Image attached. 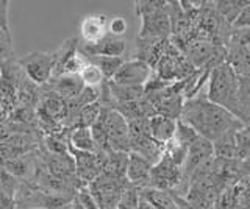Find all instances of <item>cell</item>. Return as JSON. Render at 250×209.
Returning <instances> with one entry per match:
<instances>
[{
    "instance_id": "obj_1",
    "label": "cell",
    "mask_w": 250,
    "mask_h": 209,
    "mask_svg": "<svg viewBox=\"0 0 250 209\" xmlns=\"http://www.w3.org/2000/svg\"><path fill=\"white\" fill-rule=\"evenodd\" d=\"M180 122L189 125L199 136L211 142H214L216 139L229 131L244 127V123L234 117L231 113L209 102L205 94H199L194 98L185 100Z\"/></svg>"
},
{
    "instance_id": "obj_2",
    "label": "cell",
    "mask_w": 250,
    "mask_h": 209,
    "mask_svg": "<svg viewBox=\"0 0 250 209\" xmlns=\"http://www.w3.org/2000/svg\"><path fill=\"white\" fill-rule=\"evenodd\" d=\"M207 98L214 105L222 106L241 120V103H239V76L234 69L227 63H222L213 69L208 78Z\"/></svg>"
},
{
    "instance_id": "obj_3",
    "label": "cell",
    "mask_w": 250,
    "mask_h": 209,
    "mask_svg": "<svg viewBox=\"0 0 250 209\" xmlns=\"http://www.w3.org/2000/svg\"><path fill=\"white\" fill-rule=\"evenodd\" d=\"M135 14L141 18L139 38L169 39L172 33L169 2L166 0H136Z\"/></svg>"
},
{
    "instance_id": "obj_4",
    "label": "cell",
    "mask_w": 250,
    "mask_h": 209,
    "mask_svg": "<svg viewBox=\"0 0 250 209\" xmlns=\"http://www.w3.org/2000/svg\"><path fill=\"white\" fill-rule=\"evenodd\" d=\"M147 188L172 190L177 195H180L183 188V167L172 162L169 158L163 156L152 167L150 181H148Z\"/></svg>"
},
{
    "instance_id": "obj_5",
    "label": "cell",
    "mask_w": 250,
    "mask_h": 209,
    "mask_svg": "<svg viewBox=\"0 0 250 209\" xmlns=\"http://www.w3.org/2000/svg\"><path fill=\"white\" fill-rule=\"evenodd\" d=\"M18 63L27 78L36 86H45L53 76V53L47 52H31L23 58L18 59Z\"/></svg>"
},
{
    "instance_id": "obj_6",
    "label": "cell",
    "mask_w": 250,
    "mask_h": 209,
    "mask_svg": "<svg viewBox=\"0 0 250 209\" xmlns=\"http://www.w3.org/2000/svg\"><path fill=\"white\" fill-rule=\"evenodd\" d=\"M153 69L147 63L131 58L128 61H124L121 69L109 81L119 84V86H144L150 78Z\"/></svg>"
},
{
    "instance_id": "obj_7",
    "label": "cell",
    "mask_w": 250,
    "mask_h": 209,
    "mask_svg": "<svg viewBox=\"0 0 250 209\" xmlns=\"http://www.w3.org/2000/svg\"><path fill=\"white\" fill-rule=\"evenodd\" d=\"M106 131H108V149L109 150L130 153L128 122L116 110H108Z\"/></svg>"
},
{
    "instance_id": "obj_8",
    "label": "cell",
    "mask_w": 250,
    "mask_h": 209,
    "mask_svg": "<svg viewBox=\"0 0 250 209\" xmlns=\"http://www.w3.org/2000/svg\"><path fill=\"white\" fill-rule=\"evenodd\" d=\"M78 49L86 58L92 57H117L122 58V55L127 50V42L124 38H116L113 35H106L104 39L96 44H78Z\"/></svg>"
},
{
    "instance_id": "obj_9",
    "label": "cell",
    "mask_w": 250,
    "mask_h": 209,
    "mask_svg": "<svg viewBox=\"0 0 250 209\" xmlns=\"http://www.w3.org/2000/svg\"><path fill=\"white\" fill-rule=\"evenodd\" d=\"M169 39H155V38H136L135 52H133V59L144 61L152 69L158 64L163 53L166 52Z\"/></svg>"
},
{
    "instance_id": "obj_10",
    "label": "cell",
    "mask_w": 250,
    "mask_h": 209,
    "mask_svg": "<svg viewBox=\"0 0 250 209\" xmlns=\"http://www.w3.org/2000/svg\"><path fill=\"white\" fill-rule=\"evenodd\" d=\"M44 88L47 89V92H52L57 97L69 102V100H74L82 94L84 84L80 75H62L58 78H52Z\"/></svg>"
},
{
    "instance_id": "obj_11",
    "label": "cell",
    "mask_w": 250,
    "mask_h": 209,
    "mask_svg": "<svg viewBox=\"0 0 250 209\" xmlns=\"http://www.w3.org/2000/svg\"><path fill=\"white\" fill-rule=\"evenodd\" d=\"M80 35L84 44H96L108 35V16L89 14L80 24Z\"/></svg>"
},
{
    "instance_id": "obj_12",
    "label": "cell",
    "mask_w": 250,
    "mask_h": 209,
    "mask_svg": "<svg viewBox=\"0 0 250 209\" xmlns=\"http://www.w3.org/2000/svg\"><path fill=\"white\" fill-rule=\"evenodd\" d=\"M152 164L146 158L136 153H128V166H127V180L131 186L143 189L148 186L150 181Z\"/></svg>"
},
{
    "instance_id": "obj_13",
    "label": "cell",
    "mask_w": 250,
    "mask_h": 209,
    "mask_svg": "<svg viewBox=\"0 0 250 209\" xmlns=\"http://www.w3.org/2000/svg\"><path fill=\"white\" fill-rule=\"evenodd\" d=\"M139 197L148 201L155 209H180V195L172 190L143 188L139 189Z\"/></svg>"
},
{
    "instance_id": "obj_14",
    "label": "cell",
    "mask_w": 250,
    "mask_h": 209,
    "mask_svg": "<svg viewBox=\"0 0 250 209\" xmlns=\"http://www.w3.org/2000/svg\"><path fill=\"white\" fill-rule=\"evenodd\" d=\"M178 120L166 117V115L155 114L153 117L148 120V128H150V136L160 144H167L172 137L175 136Z\"/></svg>"
},
{
    "instance_id": "obj_15",
    "label": "cell",
    "mask_w": 250,
    "mask_h": 209,
    "mask_svg": "<svg viewBox=\"0 0 250 209\" xmlns=\"http://www.w3.org/2000/svg\"><path fill=\"white\" fill-rule=\"evenodd\" d=\"M113 110H116L119 114H122L124 119L127 122L141 120V119H152L153 115L156 114L155 108L148 103L146 98L136 100V102H130V103L116 105Z\"/></svg>"
},
{
    "instance_id": "obj_16",
    "label": "cell",
    "mask_w": 250,
    "mask_h": 209,
    "mask_svg": "<svg viewBox=\"0 0 250 209\" xmlns=\"http://www.w3.org/2000/svg\"><path fill=\"white\" fill-rule=\"evenodd\" d=\"M127 166H128V153L125 152H106L104 172L116 178H127Z\"/></svg>"
},
{
    "instance_id": "obj_17",
    "label": "cell",
    "mask_w": 250,
    "mask_h": 209,
    "mask_svg": "<svg viewBox=\"0 0 250 209\" xmlns=\"http://www.w3.org/2000/svg\"><path fill=\"white\" fill-rule=\"evenodd\" d=\"M236 131L238 130L229 131L213 142L214 158L236 159Z\"/></svg>"
},
{
    "instance_id": "obj_18",
    "label": "cell",
    "mask_w": 250,
    "mask_h": 209,
    "mask_svg": "<svg viewBox=\"0 0 250 209\" xmlns=\"http://www.w3.org/2000/svg\"><path fill=\"white\" fill-rule=\"evenodd\" d=\"M69 147H72L74 150L78 152L97 153V147L92 139L91 128H74L69 134Z\"/></svg>"
},
{
    "instance_id": "obj_19",
    "label": "cell",
    "mask_w": 250,
    "mask_h": 209,
    "mask_svg": "<svg viewBox=\"0 0 250 209\" xmlns=\"http://www.w3.org/2000/svg\"><path fill=\"white\" fill-rule=\"evenodd\" d=\"M249 2L250 0H217L214 2V8L230 25H233Z\"/></svg>"
},
{
    "instance_id": "obj_20",
    "label": "cell",
    "mask_w": 250,
    "mask_h": 209,
    "mask_svg": "<svg viewBox=\"0 0 250 209\" xmlns=\"http://www.w3.org/2000/svg\"><path fill=\"white\" fill-rule=\"evenodd\" d=\"M88 61L100 69L106 81L113 80L116 72L119 71L121 66L124 64V58H117V57H92V58H88Z\"/></svg>"
},
{
    "instance_id": "obj_21",
    "label": "cell",
    "mask_w": 250,
    "mask_h": 209,
    "mask_svg": "<svg viewBox=\"0 0 250 209\" xmlns=\"http://www.w3.org/2000/svg\"><path fill=\"white\" fill-rule=\"evenodd\" d=\"M102 110H104V106L100 105V102H94L88 106H84L77 115L74 128H91L100 117Z\"/></svg>"
},
{
    "instance_id": "obj_22",
    "label": "cell",
    "mask_w": 250,
    "mask_h": 209,
    "mask_svg": "<svg viewBox=\"0 0 250 209\" xmlns=\"http://www.w3.org/2000/svg\"><path fill=\"white\" fill-rule=\"evenodd\" d=\"M80 78H82V81L86 88H100L102 84L106 81L100 69L97 66L91 64V63H88V66L82 71Z\"/></svg>"
},
{
    "instance_id": "obj_23",
    "label": "cell",
    "mask_w": 250,
    "mask_h": 209,
    "mask_svg": "<svg viewBox=\"0 0 250 209\" xmlns=\"http://www.w3.org/2000/svg\"><path fill=\"white\" fill-rule=\"evenodd\" d=\"M14 49H13V38L10 30L0 28V67L6 63L14 61Z\"/></svg>"
},
{
    "instance_id": "obj_24",
    "label": "cell",
    "mask_w": 250,
    "mask_h": 209,
    "mask_svg": "<svg viewBox=\"0 0 250 209\" xmlns=\"http://www.w3.org/2000/svg\"><path fill=\"white\" fill-rule=\"evenodd\" d=\"M250 156V125L236 131V159L242 161Z\"/></svg>"
},
{
    "instance_id": "obj_25",
    "label": "cell",
    "mask_w": 250,
    "mask_h": 209,
    "mask_svg": "<svg viewBox=\"0 0 250 209\" xmlns=\"http://www.w3.org/2000/svg\"><path fill=\"white\" fill-rule=\"evenodd\" d=\"M21 183L22 181L19 180V178H16L10 172H6V170L0 166V192H3V193H6V195H11L16 198L18 190L21 188Z\"/></svg>"
},
{
    "instance_id": "obj_26",
    "label": "cell",
    "mask_w": 250,
    "mask_h": 209,
    "mask_svg": "<svg viewBox=\"0 0 250 209\" xmlns=\"http://www.w3.org/2000/svg\"><path fill=\"white\" fill-rule=\"evenodd\" d=\"M127 28H128V24L125 18L122 16H113L108 19V33L113 35L116 38H122L125 33H127Z\"/></svg>"
},
{
    "instance_id": "obj_27",
    "label": "cell",
    "mask_w": 250,
    "mask_h": 209,
    "mask_svg": "<svg viewBox=\"0 0 250 209\" xmlns=\"http://www.w3.org/2000/svg\"><path fill=\"white\" fill-rule=\"evenodd\" d=\"M0 28L10 30V2L0 0Z\"/></svg>"
},
{
    "instance_id": "obj_28",
    "label": "cell",
    "mask_w": 250,
    "mask_h": 209,
    "mask_svg": "<svg viewBox=\"0 0 250 209\" xmlns=\"http://www.w3.org/2000/svg\"><path fill=\"white\" fill-rule=\"evenodd\" d=\"M233 28H236V30L250 28V2H249V5L246 6V8L242 10V13L238 16V19L234 20Z\"/></svg>"
},
{
    "instance_id": "obj_29",
    "label": "cell",
    "mask_w": 250,
    "mask_h": 209,
    "mask_svg": "<svg viewBox=\"0 0 250 209\" xmlns=\"http://www.w3.org/2000/svg\"><path fill=\"white\" fill-rule=\"evenodd\" d=\"M0 209H18L16 198L11 195H6L3 192H0Z\"/></svg>"
},
{
    "instance_id": "obj_30",
    "label": "cell",
    "mask_w": 250,
    "mask_h": 209,
    "mask_svg": "<svg viewBox=\"0 0 250 209\" xmlns=\"http://www.w3.org/2000/svg\"><path fill=\"white\" fill-rule=\"evenodd\" d=\"M10 115H11L10 108H6L3 103H0V127H3L5 123L10 120Z\"/></svg>"
},
{
    "instance_id": "obj_31",
    "label": "cell",
    "mask_w": 250,
    "mask_h": 209,
    "mask_svg": "<svg viewBox=\"0 0 250 209\" xmlns=\"http://www.w3.org/2000/svg\"><path fill=\"white\" fill-rule=\"evenodd\" d=\"M241 172H242V176L250 175V156L241 161Z\"/></svg>"
},
{
    "instance_id": "obj_32",
    "label": "cell",
    "mask_w": 250,
    "mask_h": 209,
    "mask_svg": "<svg viewBox=\"0 0 250 209\" xmlns=\"http://www.w3.org/2000/svg\"><path fill=\"white\" fill-rule=\"evenodd\" d=\"M138 209H155L148 201H146L144 198H141L139 197V200H138Z\"/></svg>"
}]
</instances>
